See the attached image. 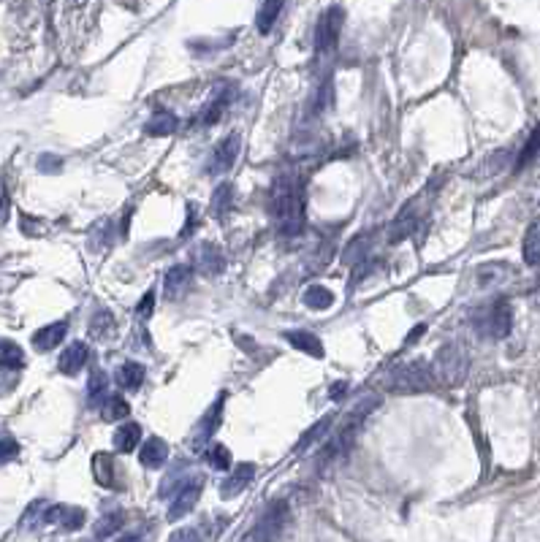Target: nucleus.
<instances>
[{"label":"nucleus","mask_w":540,"mask_h":542,"mask_svg":"<svg viewBox=\"0 0 540 542\" xmlns=\"http://www.w3.org/2000/svg\"><path fill=\"white\" fill-rule=\"evenodd\" d=\"M508 277H511V266H505V263H486V266H481V269L475 271V282H478V287H484V290L502 285Z\"/></svg>","instance_id":"nucleus-19"},{"label":"nucleus","mask_w":540,"mask_h":542,"mask_svg":"<svg viewBox=\"0 0 540 542\" xmlns=\"http://www.w3.org/2000/svg\"><path fill=\"white\" fill-rule=\"evenodd\" d=\"M328 426H331V415L321 418L315 426L307 428V434H304V437L298 440V445H296V456H304V450H307V447H313V445L318 442V440H321V437H323V434L328 431Z\"/></svg>","instance_id":"nucleus-29"},{"label":"nucleus","mask_w":540,"mask_h":542,"mask_svg":"<svg viewBox=\"0 0 540 542\" xmlns=\"http://www.w3.org/2000/svg\"><path fill=\"white\" fill-rule=\"evenodd\" d=\"M66 334H68V326L60 320V323H49V326H43L33 334V344H36V350H41V353H49V350H55L57 344L66 339Z\"/></svg>","instance_id":"nucleus-16"},{"label":"nucleus","mask_w":540,"mask_h":542,"mask_svg":"<svg viewBox=\"0 0 540 542\" xmlns=\"http://www.w3.org/2000/svg\"><path fill=\"white\" fill-rule=\"evenodd\" d=\"M169 458V445L163 442L160 437H150L144 440L142 450H139V461H142L144 469H160Z\"/></svg>","instance_id":"nucleus-14"},{"label":"nucleus","mask_w":540,"mask_h":542,"mask_svg":"<svg viewBox=\"0 0 540 542\" xmlns=\"http://www.w3.org/2000/svg\"><path fill=\"white\" fill-rule=\"evenodd\" d=\"M117 383L125 388V390H139V386L144 383V366L136 361H125L120 363L117 369Z\"/></svg>","instance_id":"nucleus-24"},{"label":"nucleus","mask_w":540,"mask_h":542,"mask_svg":"<svg viewBox=\"0 0 540 542\" xmlns=\"http://www.w3.org/2000/svg\"><path fill=\"white\" fill-rule=\"evenodd\" d=\"M6 217H9V193L0 182V223H6Z\"/></svg>","instance_id":"nucleus-41"},{"label":"nucleus","mask_w":540,"mask_h":542,"mask_svg":"<svg viewBox=\"0 0 540 542\" xmlns=\"http://www.w3.org/2000/svg\"><path fill=\"white\" fill-rule=\"evenodd\" d=\"M87 513L82 507H71V504H55L43 513V521L46 524H55V526H63L66 531H76V528L85 526Z\"/></svg>","instance_id":"nucleus-10"},{"label":"nucleus","mask_w":540,"mask_h":542,"mask_svg":"<svg viewBox=\"0 0 540 542\" xmlns=\"http://www.w3.org/2000/svg\"><path fill=\"white\" fill-rule=\"evenodd\" d=\"M220 423H223V399H217L212 407H209V413H204V418H201L199 426H196V434H193V442L196 445L207 442L214 431L220 428Z\"/></svg>","instance_id":"nucleus-17"},{"label":"nucleus","mask_w":540,"mask_h":542,"mask_svg":"<svg viewBox=\"0 0 540 542\" xmlns=\"http://www.w3.org/2000/svg\"><path fill=\"white\" fill-rule=\"evenodd\" d=\"M204 458H207V464H209L212 469H228V467H231V453H228L226 445H214V447H209Z\"/></svg>","instance_id":"nucleus-33"},{"label":"nucleus","mask_w":540,"mask_h":542,"mask_svg":"<svg viewBox=\"0 0 540 542\" xmlns=\"http://www.w3.org/2000/svg\"><path fill=\"white\" fill-rule=\"evenodd\" d=\"M114 542H144L139 534H123V537H117Z\"/></svg>","instance_id":"nucleus-44"},{"label":"nucleus","mask_w":540,"mask_h":542,"mask_svg":"<svg viewBox=\"0 0 540 542\" xmlns=\"http://www.w3.org/2000/svg\"><path fill=\"white\" fill-rule=\"evenodd\" d=\"M93 472H95V480L103 488H117V469H114V458L109 453H95L93 456Z\"/></svg>","instance_id":"nucleus-22"},{"label":"nucleus","mask_w":540,"mask_h":542,"mask_svg":"<svg viewBox=\"0 0 540 542\" xmlns=\"http://www.w3.org/2000/svg\"><path fill=\"white\" fill-rule=\"evenodd\" d=\"M196 269L204 277H217L220 271L226 269V257L214 244H201L199 253H196Z\"/></svg>","instance_id":"nucleus-15"},{"label":"nucleus","mask_w":540,"mask_h":542,"mask_svg":"<svg viewBox=\"0 0 540 542\" xmlns=\"http://www.w3.org/2000/svg\"><path fill=\"white\" fill-rule=\"evenodd\" d=\"M429 366H432V374H435L437 383H442V386H448V388H459L467 380L469 356L462 344L448 342L437 350V356H435V361H432Z\"/></svg>","instance_id":"nucleus-4"},{"label":"nucleus","mask_w":540,"mask_h":542,"mask_svg":"<svg viewBox=\"0 0 540 542\" xmlns=\"http://www.w3.org/2000/svg\"><path fill=\"white\" fill-rule=\"evenodd\" d=\"M0 366L3 369H22L25 366V353L11 339H0Z\"/></svg>","instance_id":"nucleus-27"},{"label":"nucleus","mask_w":540,"mask_h":542,"mask_svg":"<svg viewBox=\"0 0 540 542\" xmlns=\"http://www.w3.org/2000/svg\"><path fill=\"white\" fill-rule=\"evenodd\" d=\"M378 396H364L361 401H355L353 407H351V413L345 418V423L340 426V431H334V437L326 442V447L321 450V456H318V469L321 472H331L334 467H340L348 461L351 456V450H353L355 445V437H358V431H361V423H364V418L378 407Z\"/></svg>","instance_id":"nucleus-1"},{"label":"nucleus","mask_w":540,"mask_h":542,"mask_svg":"<svg viewBox=\"0 0 540 542\" xmlns=\"http://www.w3.org/2000/svg\"><path fill=\"white\" fill-rule=\"evenodd\" d=\"M180 128V119L171 112H157L144 122V133L147 136H171L174 130Z\"/></svg>","instance_id":"nucleus-21"},{"label":"nucleus","mask_w":540,"mask_h":542,"mask_svg":"<svg viewBox=\"0 0 540 542\" xmlns=\"http://www.w3.org/2000/svg\"><path fill=\"white\" fill-rule=\"evenodd\" d=\"M190 280H193V269L190 266H171L166 271V277H163V293H166V299L169 301H180L182 299V293H185L187 287H190Z\"/></svg>","instance_id":"nucleus-11"},{"label":"nucleus","mask_w":540,"mask_h":542,"mask_svg":"<svg viewBox=\"0 0 540 542\" xmlns=\"http://www.w3.org/2000/svg\"><path fill=\"white\" fill-rule=\"evenodd\" d=\"M106 386H109V377H106L103 371H93V377H90V383H87V396H90V404H93V407H103V401L109 399Z\"/></svg>","instance_id":"nucleus-28"},{"label":"nucleus","mask_w":540,"mask_h":542,"mask_svg":"<svg viewBox=\"0 0 540 542\" xmlns=\"http://www.w3.org/2000/svg\"><path fill=\"white\" fill-rule=\"evenodd\" d=\"M271 220L280 233L296 236L304 228V196L294 179H280L271 190Z\"/></svg>","instance_id":"nucleus-2"},{"label":"nucleus","mask_w":540,"mask_h":542,"mask_svg":"<svg viewBox=\"0 0 540 542\" xmlns=\"http://www.w3.org/2000/svg\"><path fill=\"white\" fill-rule=\"evenodd\" d=\"M370 236H358V239H353V244L345 250V263H358V260H364V255H367V247H370Z\"/></svg>","instance_id":"nucleus-34"},{"label":"nucleus","mask_w":540,"mask_h":542,"mask_svg":"<svg viewBox=\"0 0 540 542\" xmlns=\"http://www.w3.org/2000/svg\"><path fill=\"white\" fill-rule=\"evenodd\" d=\"M16 453H19V445H16L11 437H3V440H0V458L9 461V458H14Z\"/></svg>","instance_id":"nucleus-40"},{"label":"nucleus","mask_w":540,"mask_h":542,"mask_svg":"<svg viewBox=\"0 0 540 542\" xmlns=\"http://www.w3.org/2000/svg\"><path fill=\"white\" fill-rule=\"evenodd\" d=\"M475 331L486 336V339H505L513 329V307L511 301L499 299L494 304H489L486 309L475 314Z\"/></svg>","instance_id":"nucleus-5"},{"label":"nucleus","mask_w":540,"mask_h":542,"mask_svg":"<svg viewBox=\"0 0 540 542\" xmlns=\"http://www.w3.org/2000/svg\"><path fill=\"white\" fill-rule=\"evenodd\" d=\"M60 166H63V160L57 155H41L38 157V171L43 174H57L60 171Z\"/></svg>","instance_id":"nucleus-37"},{"label":"nucleus","mask_w":540,"mask_h":542,"mask_svg":"<svg viewBox=\"0 0 540 542\" xmlns=\"http://www.w3.org/2000/svg\"><path fill=\"white\" fill-rule=\"evenodd\" d=\"M342 11L340 6H328L323 16L318 19V25H315V52H331L337 41H340V33H342Z\"/></svg>","instance_id":"nucleus-7"},{"label":"nucleus","mask_w":540,"mask_h":542,"mask_svg":"<svg viewBox=\"0 0 540 542\" xmlns=\"http://www.w3.org/2000/svg\"><path fill=\"white\" fill-rule=\"evenodd\" d=\"M521 255L526 266H540V223H529L521 242Z\"/></svg>","instance_id":"nucleus-23"},{"label":"nucleus","mask_w":540,"mask_h":542,"mask_svg":"<svg viewBox=\"0 0 540 542\" xmlns=\"http://www.w3.org/2000/svg\"><path fill=\"white\" fill-rule=\"evenodd\" d=\"M331 103H334V90H331V82H323L321 87V92H318V98H315V115H323L331 109Z\"/></svg>","instance_id":"nucleus-36"},{"label":"nucleus","mask_w":540,"mask_h":542,"mask_svg":"<svg viewBox=\"0 0 540 542\" xmlns=\"http://www.w3.org/2000/svg\"><path fill=\"white\" fill-rule=\"evenodd\" d=\"M169 542H204L196 528H177L169 537Z\"/></svg>","instance_id":"nucleus-38"},{"label":"nucleus","mask_w":540,"mask_h":542,"mask_svg":"<svg viewBox=\"0 0 540 542\" xmlns=\"http://www.w3.org/2000/svg\"><path fill=\"white\" fill-rule=\"evenodd\" d=\"M435 386L437 380L427 361H407L385 374V388L394 393H424V390H435Z\"/></svg>","instance_id":"nucleus-3"},{"label":"nucleus","mask_w":540,"mask_h":542,"mask_svg":"<svg viewBox=\"0 0 540 542\" xmlns=\"http://www.w3.org/2000/svg\"><path fill=\"white\" fill-rule=\"evenodd\" d=\"M421 334H427V323H421V326H415V329H412L410 334L405 336V347H410V344L415 342V339H418Z\"/></svg>","instance_id":"nucleus-42"},{"label":"nucleus","mask_w":540,"mask_h":542,"mask_svg":"<svg viewBox=\"0 0 540 542\" xmlns=\"http://www.w3.org/2000/svg\"><path fill=\"white\" fill-rule=\"evenodd\" d=\"M123 521H125V513H120V510L103 515L98 521V526H95V534H98V537H109V534H114L117 528L123 526Z\"/></svg>","instance_id":"nucleus-32"},{"label":"nucleus","mask_w":540,"mask_h":542,"mask_svg":"<svg viewBox=\"0 0 540 542\" xmlns=\"http://www.w3.org/2000/svg\"><path fill=\"white\" fill-rule=\"evenodd\" d=\"M280 11H283V3H274V0H266V3L258 6L256 28L261 36H269L271 28H274V22H277V16H280Z\"/></svg>","instance_id":"nucleus-25"},{"label":"nucleus","mask_w":540,"mask_h":542,"mask_svg":"<svg viewBox=\"0 0 540 542\" xmlns=\"http://www.w3.org/2000/svg\"><path fill=\"white\" fill-rule=\"evenodd\" d=\"M87 358H90V347L85 342H73L60 353L57 369L63 371V374H68V377H73V374H79V371L85 369Z\"/></svg>","instance_id":"nucleus-13"},{"label":"nucleus","mask_w":540,"mask_h":542,"mask_svg":"<svg viewBox=\"0 0 540 542\" xmlns=\"http://www.w3.org/2000/svg\"><path fill=\"white\" fill-rule=\"evenodd\" d=\"M239 149H242V139H239V133H231V136H226V139H223V142L212 149V157L207 160V174H209V176L228 174L231 169H234L237 157H239Z\"/></svg>","instance_id":"nucleus-8"},{"label":"nucleus","mask_w":540,"mask_h":542,"mask_svg":"<svg viewBox=\"0 0 540 542\" xmlns=\"http://www.w3.org/2000/svg\"><path fill=\"white\" fill-rule=\"evenodd\" d=\"M201 491H204V474H193V477H187L182 488L177 491V496L171 501L169 507V521H180V518H185L201 499Z\"/></svg>","instance_id":"nucleus-9"},{"label":"nucleus","mask_w":540,"mask_h":542,"mask_svg":"<svg viewBox=\"0 0 540 542\" xmlns=\"http://www.w3.org/2000/svg\"><path fill=\"white\" fill-rule=\"evenodd\" d=\"M142 442V426L139 423H123L114 431V447L120 453H133Z\"/></svg>","instance_id":"nucleus-20"},{"label":"nucleus","mask_w":540,"mask_h":542,"mask_svg":"<svg viewBox=\"0 0 540 542\" xmlns=\"http://www.w3.org/2000/svg\"><path fill=\"white\" fill-rule=\"evenodd\" d=\"M112 314L106 312V309H98V312L93 314V320H90V331H93V336H106V331L112 329Z\"/></svg>","instance_id":"nucleus-35"},{"label":"nucleus","mask_w":540,"mask_h":542,"mask_svg":"<svg viewBox=\"0 0 540 542\" xmlns=\"http://www.w3.org/2000/svg\"><path fill=\"white\" fill-rule=\"evenodd\" d=\"M345 393H348V383H345V380H340V383H334V386H331V399L334 401L342 399Z\"/></svg>","instance_id":"nucleus-43"},{"label":"nucleus","mask_w":540,"mask_h":542,"mask_svg":"<svg viewBox=\"0 0 540 542\" xmlns=\"http://www.w3.org/2000/svg\"><path fill=\"white\" fill-rule=\"evenodd\" d=\"M285 342L313 358H323V342L310 331H285Z\"/></svg>","instance_id":"nucleus-18"},{"label":"nucleus","mask_w":540,"mask_h":542,"mask_svg":"<svg viewBox=\"0 0 540 542\" xmlns=\"http://www.w3.org/2000/svg\"><path fill=\"white\" fill-rule=\"evenodd\" d=\"M291 521V510H288V501H271L269 507L261 513V518L256 521L253 531L247 534V542H280Z\"/></svg>","instance_id":"nucleus-6"},{"label":"nucleus","mask_w":540,"mask_h":542,"mask_svg":"<svg viewBox=\"0 0 540 542\" xmlns=\"http://www.w3.org/2000/svg\"><path fill=\"white\" fill-rule=\"evenodd\" d=\"M253 474H256V467L253 464H237V469L231 472V477H226L223 483H220V496L223 499H234V496H239L244 488L250 485L253 480Z\"/></svg>","instance_id":"nucleus-12"},{"label":"nucleus","mask_w":540,"mask_h":542,"mask_svg":"<svg viewBox=\"0 0 540 542\" xmlns=\"http://www.w3.org/2000/svg\"><path fill=\"white\" fill-rule=\"evenodd\" d=\"M152 304H155V293L147 290L142 296V301H139V307H136V314H139V317H150V314H152Z\"/></svg>","instance_id":"nucleus-39"},{"label":"nucleus","mask_w":540,"mask_h":542,"mask_svg":"<svg viewBox=\"0 0 540 542\" xmlns=\"http://www.w3.org/2000/svg\"><path fill=\"white\" fill-rule=\"evenodd\" d=\"M231 198H234V187L223 182V185L214 190L212 196V212L214 217H226V212L231 209Z\"/></svg>","instance_id":"nucleus-31"},{"label":"nucleus","mask_w":540,"mask_h":542,"mask_svg":"<svg viewBox=\"0 0 540 542\" xmlns=\"http://www.w3.org/2000/svg\"><path fill=\"white\" fill-rule=\"evenodd\" d=\"M100 410H103L100 418H103V420H109V423H114V420H123V418L130 413L128 401L123 399V396H109V399L103 401V407H100Z\"/></svg>","instance_id":"nucleus-30"},{"label":"nucleus","mask_w":540,"mask_h":542,"mask_svg":"<svg viewBox=\"0 0 540 542\" xmlns=\"http://www.w3.org/2000/svg\"><path fill=\"white\" fill-rule=\"evenodd\" d=\"M301 301H304V307L323 312V309H328V307L334 304V293H331L328 287H323V285H313V287H307V290H304Z\"/></svg>","instance_id":"nucleus-26"}]
</instances>
